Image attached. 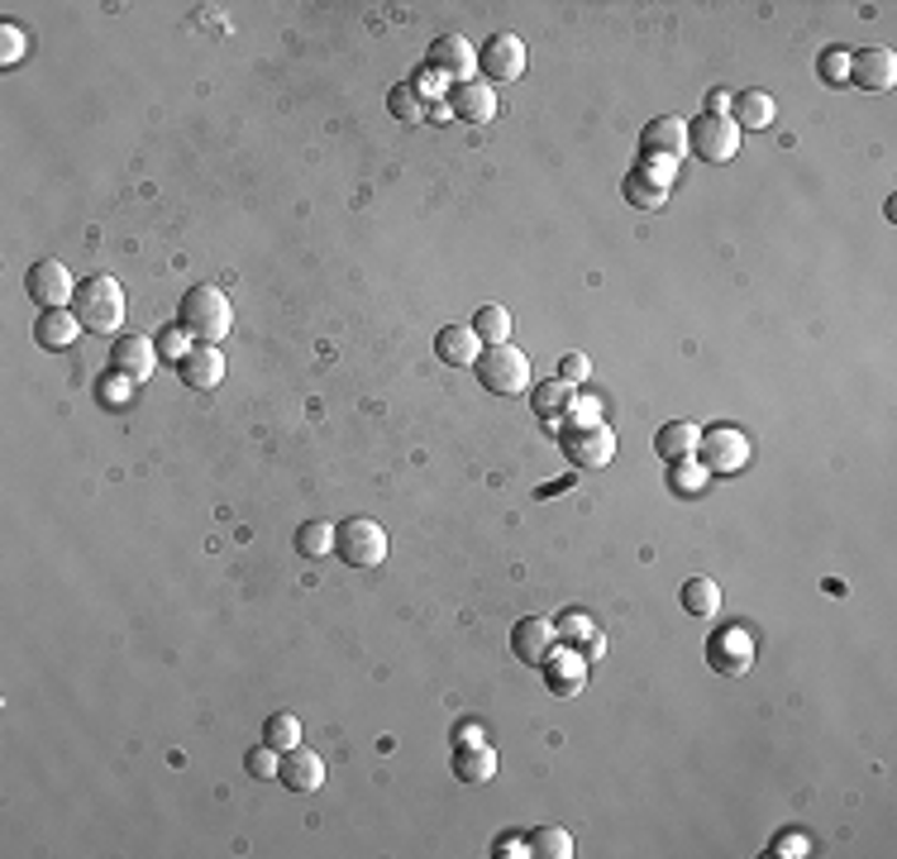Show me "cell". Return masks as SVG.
Instances as JSON below:
<instances>
[{"instance_id": "cell-1", "label": "cell", "mask_w": 897, "mask_h": 859, "mask_svg": "<svg viewBox=\"0 0 897 859\" xmlns=\"http://www.w3.org/2000/svg\"><path fill=\"white\" fill-rule=\"evenodd\" d=\"M72 311H77V320H82L86 329H96V335H115V329L125 325V286L115 282L110 272H100V278H86V282H77Z\"/></svg>"}, {"instance_id": "cell-2", "label": "cell", "mask_w": 897, "mask_h": 859, "mask_svg": "<svg viewBox=\"0 0 897 859\" xmlns=\"http://www.w3.org/2000/svg\"><path fill=\"white\" fill-rule=\"evenodd\" d=\"M182 329L186 335H196L201 344H220L229 335V325H235V306H229V296L220 292V286H192V292L182 296Z\"/></svg>"}, {"instance_id": "cell-3", "label": "cell", "mask_w": 897, "mask_h": 859, "mask_svg": "<svg viewBox=\"0 0 897 859\" xmlns=\"http://www.w3.org/2000/svg\"><path fill=\"white\" fill-rule=\"evenodd\" d=\"M473 368H477V382L497 396H520L530 387V358L511 349V344H487Z\"/></svg>"}, {"instance_id": "cell-4", "label": "cell", "mask_w": 897, "mask_h": 859, "mask_svg": "<svg viewBox=\"0 0 897 859\" xmlns=\"http://www.w3.org/2000/svg\"><path fill=\"white\" fill-rule=\"evenodd\" d=\"M563 458H569L573 468H606L616 458V430L606 425V421H587V425H577L569 421L563 425Z\"/></svg>"}, {"instance_id": "cell-5", "label": "cell", "mask_w": 897, "mask_h": 859, "mask_svg": "<svg viewBox=\"0 0 897 859\" xmlns=\"http://www.w3.org/2000/svg\"><path fill=\"white\" fill-rule=\"evenodd\" d=\"M335 554L349 568H378L387 558V530L368 515H354V521L335 525Z\"/></svg>"}, {"instance_id": "cell-6", "label": "cell", "mask_w": 897, "mask_h": 859, "mask_svg": "<svg viewBox=\"0 0 897 859\" xmlns=\"http://www.w3.org/2000/svg\"><path fill=\"white\" fill-rule=\"evenodd\" d=\"M688 149L706 163H731L741 153V124L731 115H702V120L688 124Z\"/></svg>"}, {"instance_id": "cell-7", "label": "cell", "mask_w": 897, "mask_h": 859, "mask_svg": "<svg viewBox=\"0 0 897 859\" xmlns=\"http://www.w3.org/2000/svg\"><path fill=\"white\" fill-rule=\"evenodd\" d=\"M698 454H702L706 472H741L749 464V435H745V430H735V425L702 430Z\"/></svg>"}, {"instance_id": "cell-8", "label": "cell", "mask_w": 897, "mask_h": 859, "mask_svg": "<svg viewBox=\"0 0 897 859\" xmlns=\"http://www.w3.org/2000/svg\"><path fill=\"white\" fill-rule=\"evenodd\" d=\"M477 67L487 72V81H520L526 77V43L516 34H491L477 48Z\"/></svg>"}, {"instance_id": "cell-9", "label": "cell", "mask_w": 897, "mask_h": 859, "mask_svg": "<svg viewBox=\"0 0 897 859\" xmlns=\"http://www.w3.org/2000/svg\"><path fill=\"white\" fill-rule=\"evenodd\" d=\"M688 153V120H678V115H659V120L645 124L640 134V157H659V163H683Z\"/></svg>"}, {"instance_id": "cell-10", "label": "cell", "mask_w": 897, "mask_h": 859, "mask_svg": "<svg viewBox=\"0 0 897 859\" xmlns=\"http://www.w3.org/2000/svg\"><path fill=\"white\" fill-rule=\"evenodd\" d=\"M673 163H659V157H645L640 167L626 177V200L640 210H659L669 200V182H673Z\"/></svg>"}, {"instance_id": "cell-11", "label": "cell", "mask_w": 897, "mask_h": 859, "mask_svg": "<svg viewBox=\"0 0 897 859\" xmlns=\"http://www.w3.org/2000/svg\"><path fill=\"white\" fill-rule=\"evenodd\" d=\"M24 292L34 296L43 311H57V306H67V301L77 296V282H72V272H67L63 263H53V258H43V263L29 268Z\"/></svg>"}, {"instance_id": "cell-12", "label": "cell", "mask_w": 897, "mask_h": 859, "mask_svg": "<svg viewBox=\"0 0 897 859\" xmlns=\"http://www.w3.org/2000/svg\"><path fill=\"white\" fill-rule=\"evenodd\" d=\"M540 668H544V687L554 697H577L583 693V683H587V659H583V650H573V644L549 650V659Z\"/></svg>"}, {"instance_id": "cell-13", "label": "cell", "mask_w": 897, "mask_h": 859, "mask_svg": "<svg viewBox=\"0 0 897 859\" xmlns=\"http://www.w3.org/2000/svg\"><path fill=\"white\" fill-rule=\"evenodd\" d=\"M430 72H440V77L448 81L454 77L458 81H473V72H477V48L463 34H444L435 48H430Z\"/></svg>"}, {"instance_id": "cell-14", "label": "cell", "mask_w": 897, "mask_h": 859, "mask_svg": "<svg viewBox=\"0 0 897 859\" xmlns=\"http://www.w3.org/2000/svg\"><path fill=\"white\" fill-rule=\"evenodd\" d=\"M110 363H115V372H125L129 382H149L153 368H158V344L143 339V335H120L115 339Z\"/></svg>"}, {"instance_id": "cell-15", "label": "cell", "mask_w": 897, "mask_h": 859, "mask_svg": "<svg viewBox=\"0 0 897 859\" xmlns=\"http://www.w3.org/2000/svg\"><path fill=\"white\" fill-rule=\"evenodd\" d=\"M278 779L292 787V793H315V787L325 783V759L315 750H306V744H292V750H282Z\"/></svg>"}, {"instance_id": "cell-16", "label": "cell", "mask_w": 897, "mask_h": 859, "mask_svg": "<svg viewBox=\"0 0 897 859\" xmlns=\"http://www.w3.org/2000/svg\"><path fill=\"white\" fill-rule=\"evenodd\" d=\"M850 81L864 91H888L897 81V53L893 48H864L850 57Z\"/></svg>"}, {"instance_id": "cell-17", "label": "cell", "mask_w": 897, "mask_h": 859, "mask_svg": "<svg viewBox=\"0 0 897 859\" xmlns=\"http://www.w3.org/2000/svg\"><path fill=\"white\" fill-rule=\"evenodd\" d=\"M706 664L735 678V673H745L755 664V644H749L745 630H716L712 644H706Z\"/></svg>"}, {"instance_id": "cell-18", "label": "cell", "mask_w": 897, "mask_h": 859, "mask_svg": "<svg viewBox=\"0 0 897 859\" xmlns=\"http://www.w3.org/2000/svg\"><path fill=\"white\" fill-rule=\"evenodd\" d=\"M182 372V382L186 387H196V392H210V387H220L225 378V354H220V344H192V354L177 363Z\"/></svg>"}, {"instance_id": "cell-19", "label": "cell", "mask_w": 897, "mask_h": 859, "mask_svg": "<svg viewBox=\"0 0 897 859\" xmlns=\"http://www.w3.org/2000/svg\"><path fill=\"white\" fill-rule=\"evenodd\" d=\"M448 110H454L463 124H487L491 115H497V91H491L487 81H458L454 91H448Z\"/></svg>"}, {"instance_id": "cell-20", "label": "cell", "mask_w": 897, "mask_h": 859, "mask_svg": "<svg viewBox=\"0 0 897 859\" xmlns=\"http://www.w3.org/2000/svg\"><path fill=\"white\" fill-rule=\"evenodd\" d=\"M554 640H559L554 626L540 621V616H526V621H516V630H511V654L526 659V664H544L549 650H554Z\"/></svg>"}, {"instance_id": "cell-21", "label": "cell", "mask_w": 897, "mask_h": 859, "mask_svg": "<svg viewBox=\"0 0 897 859\" xmlns=\"http://www.w3.org/2000/svg\"><path fill=\"white\" fill-rule=\"evenodd\" d=\"M435 354L448 368H473L477 358H483V339H477L473 325H444L435 335Z\"/></svg>"}, {"instance_id": "cell-22", "label": "cell", "mask_w": 897, "mask_h": 859, "mask_svg": "<svg viewBox=\"0 0 897 859\" xmlns=\"http://www.w3.org/2000/svg\"><path fill=\"white\" fill-rule=\"evenodd\" d=\"M82 329H86V325L77 320V311L57 306V311H43L39 320H34V339L43 344V349H72Z\"/></svg>"}, {"instance_id": "cell-23", "label": "cell", "mask_w": 897, "mask_h": 859, "mask_svg": "<svg viewBox=\"0 0 897 859\" xmlns=\"http://www.w3.org/2000/svg\"><path fill=\"white\" fill-rule=\"evenodd\" d=\"M530 401H534V415H540V421H569L573 406H577V392H573V382L554 378V382L534 387Z\"/></svg>"}, {"instance_id": "cell-24", "label": "cell", "mask_w": 897, "mask_h": 859, "mask_svg": "<svg viewBox=\"0 0 897 859\" xmlns=\"http://www.w3.org/2000/svg\"><path fill=\"white\" fill-rule=\"evenodd\" d=\"M698 439H702V430L692 421H673L655 435V454L663 458V464H683L688 454H698Z\"/></svg>"}, {"instance_id": "cell-25", "label": "cell", "mask_w": 897, "mask_h": 859, "mask_svg": "<svg viewBox=\"0 0 897 859\" xmlns=\"http://www.w3.org/2000/svg\"><path fill=\"white\" fill-rule=\"evenodd\" d=\"M454 773H458L463 783H487L491 773H497V750H491L487 740L458 744V750H454Z\"/></svg>"}, {"instance_id": "cell-26", "label": "cell", "mask_w": 897, "mask_h": 859, "mask_svg": "<svg viewBox=\"0 0 897 859\" xmlns=\"http://www.w3.org/2000/svg\"><path fill=\"white\" fill-rule=\"evenodd\" d=\"M774 115H778V106H774V96H764V91H745V96L731 100V120L741 129H769Z\"/></svg>"}, {"instance_id": "cell-27", "label": "cell", "mask_w": 897, "mask_h": 859, "mask_svg": "<svg viewBox=\"0 0 897 859\" xmlns=\"http://www.w3.org/2000/svg\"><path fill=\"white\" fill-rule=\"evenodd\" d=\"M721 607V587L712 578H688L683 583V611L688 616H716Z\"/></svg>"}, {"instance_id": "cell-28", "label": "cell", "mask_w": 897, "mask_h": 859, "mask_svg": "<svg viewBox=\"0 0 897 859\" xmlns=\"http://www.w3.org/2000/svg\"><path fill=\"white\" fill-rule=\"evenodd\" d=\"M335 550V525L329 521H306V525H296V554H306V558H321Z\"/></svg>"}, {"instance_id": "cell-29", "label": "cell", "mask_w": 897, "mask_h": 859, "mask_svg": "<svg viewBox=\"0 0 897 859\" xmlns=\"http://www.w3.org/2000/svg\"><path fill=\"white\" fill-rule=\"evenodd\" d=\"M530 855H540V859H569L573 855V836L563 826H540L530 836Z\"/></svg>"}, {"instance_id": "cell-30", "label": "cell", "mask_w": 897, "mask_h": 859, "mask_svg": "<svg viewBox=\"0 0 897 859\" xmlns=\"http://www.w3.org/2000/svg\"><path fill=\"white\" fill-rule=\"evenodd\" d=\"M387 110L397 115L401 124H421L425 120V100H421V91L407 81V86H392V96H387Z\"/></svg>"}, {"instance_id": "cell-31", "label": "cell", "mask_w": 897, "mask_h": 859, "mask_svg": "<svg viewBox=\"0 0 897 859\" xmlns=\"http://www.w3.org/2000/svg\"><path fill=\"white\" fill-rule=\"evenodd\" d=\"M263 744H272V750H292V744H301V721L292 711H278L263 721Z\"/></svg>"}, {"instance_id": "cell-32", "label": "cell", "mask_w": 897, "mask_h": 859, "mask_svg": "<svg viewBox=\"0 0 897 859\" xmlns=\"http://www.w3.org/2000/svg\"><path fill=\"white\" fill-rule=\"evenodd\" d=\"M473 329H477V339H487V344H506L511 339V315H506L501 306H483Z\"/></svg>"}, {"instance_id": "cell-33", "label": "cell", "mask_w": 897, "mask_h": 859, "mask_svg": "<svg viewBox=\"0 0 897 859\" xmlns=\"http://www.w3.org/2000/svg\"><path fill=\"white\" fill-rule=\"evenodd\" d=\"M244 769H249L253 779H278V769H282V750H272V744H253V750L244 754Z\"/></svg>"}, {"instance_id": "cell-34", "label": "cell", "mask_w": 897, "mask_h": 859, "mask_svg": "<svg viewBox=\"0 0 897 859\" xmlns=\"http://www.w3.org/2000/svg\"><path fill=\"white\" fill-rule=\"evenodd\" d=\"M153 344H158V358H172V363H182V358L192 354V344H186V329H182V325L163 329V335H158Z\"/></svg>"}, {"instance_id": "cell-35", "label": "cell", "mask_w": 897, "mask_h": 859, "mask_svg": "<svg viewBox=\"0 0 897 859\" xmlns=\"http://www.w3.org/2000/svg\"><path fill=\"white\" fill-rule=\"evenodd\" d=\"M817 72H821V77H826L831 86L850 81V53H845V48H826V53H821V63H817Z\"/></svg>"}, {"instance_id": "cell-36", "label": "cell", "mask_w": 897, "mask_h": 859, "mask_svg": "<svg viewBox=\"0 0 897 859\" xmlns=\"http://www.w3.org/2000/svg\"><path fill=\"white\" fill-rule=\"evenodd\" d=\"M129 387H139V382H129L125 372H115V378H100V382H96L100 406H106V401H110V406H125V401H129Z\"/></svg>"}, {"instance_id": "cell-37", "label": "cell", "mask_w": 897, "mask_h": 859, "mask_svg": "<svg viewBox=\"0 0 897 859\" xmlns=\"http://www.w3.org/2000/svg\"><path fill=\"white\" fill-rule=\"evenodd\" d=\"M702 478H706V468L673 464V472H669V487H673V492H702Z\"/></svg>"}, {"instance_id": "cell-38", "label": "cell", "mask_w": 897, "mask_h": 859, "mask_svg": "<svg viewBox=\"0 0 897 859\" xmlns=\"http://www.w3.org/2000/svg\"><path fill=\"white\" fill-rule=\"evenodd\" d=\"M587 372H592L587 354H563V358H559V378H563V382L577 387V382H587Z\"/></svg>"}, {"instance_id": "cell-39", "label": "cell", "mask_w": 897, "mask_h": 859, "mask_svg": "<svg viewBox=\"0 0 897 859\" xmlns=\"http://www.w3.org/2000/svg\"><path fill=\"white\" fill-rule=\"evenodd\" d=\"M592 630H597V626H592L583 611H573V616H563V621H559V635H563V640H577V644H583Z\"/></svg>"}, {"instance_id": "cell-40", "label": "cell", "mask_w": 897, "mask_h": 859, "mask_svg": "<svg viewBox=\"0 0 897 859\" xmlns=\"http://www.w3.org/2000/svg\"><path fill=\"white\" fill-rule=\"evenodd\" d=\"M0 43H6V48H0V57H6V63H14V57L24 53V34H20V29H14V24L0 29Z\"/></svg>"}, {"instance_id": "cell-41", "label": "cell", "mask_w": 897, "mask_h": 859, "mask_svg": "<svg viewBox=\"0 0 897 859\" xmlns=\"http://www.w3.org/2000/svg\"><path fill=\"white\" fill-rule=\"evenodd\" d=\"M774 855L802 859V855H807V836H792V830H788V836H778V840H774Z\"/></svg>"}, {"instance_id": "cell-42", "label": "cell", "mask_w": 897, "mask_h": 859, "mask_svg": "<svg viewBox=\"0 0 897 859\" xmlns=\"http://www.w3.org/2000/svg\"><path fill=\"white\" fill-rule=\"evenodd\" d=\"M415 91H421V100H425V96H440V91H444V77H440V72H425V77L415 81Z\"/></svg>"}, {"instance_id": "cell-43", "label": "cell", "mask_w": 897, "mask_h": 859, "mask_svg": "<svg viewBox=\"0 0 897 859\" xmlns=\"http://www.w3.org/2000/svg\"><path fill=\"white\" fill-rule=\"evenodd\" d=\"M497 855L501 859H516V855H530V840H516V836H506L501 845H497Z\"/></svg>"}, {"instance_id": "cell-44", "label": "cell", "mask_w": 897, "mask_h": 859, "mask_svg": "<svg viewBox=\"0 0 897 859\" xmlns=\"http://www.w3.org/2000/svg\"><path fill=\"white\" fill-rule=\"evenodd\" d=\"M731 100H735V96L712 91V96H706V115H731Z\"/></svg>"}, {"instance_id": "cell-45", "label": "cell", "mask_w": 897, "mask_h": 859, "mask_svg": "<svg viewBox=\"0 0 897 859\" xmlns=\"http://www.w3.org/2000/svg\"><path fill=\"white\" fill-rule=\"evenodd\" d=\"M477 740H483V730H477L473 721H468V726H463V730H458V744H477Z\"/></svg>"}]
</instances>
